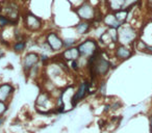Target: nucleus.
Segmentation results:
<instances>
[{
  "instance_id": "23",
  "label": "nucleus",
  "mask_w": 152,
  "mask_h": 133,
  "mask_svg": "<svg viewBox=\"0 0 152 133\" xmlns=\"http://www.w3.org/2000/svg\"><path fill=\"white\" fill-rule=\"evenodd\" d=\"M119 107H120V103H118V102H116L114 105H110L112 110H117V109H119Z\"/></svg>"
},
{
  "instance_id": "24",
  "label": "nucleus",
  "mask_w": 152,
  "mask_h": 133,
  "mask_svg": "<svg viewBox=\"0 0 152 133\" xmlns=\"http://www.w3.org/2000/svg\"><path fill=\"white\" fill-rule=\"evenodd\" d=\"M4 121H5L4 116H0V126H1V125H2L3 123H4Z\"/></svg>"
},
{
  "instance_id": "25",
  "label": "nucleus",
  "mask_w": 152,
  "mask_h": 133,
  "mask_svg": "<svg viewBox=\"0 0 152 133\" xmlns=\"http://www.w3.org/2000/svg\"><path fill=\"white\" fill-rule=\"evenodd\" d=\"M150 133H152V114L150 116Z\"/></svg>"
},
{
  "instance_id": "11",
  "label": "nucleus",
  "mask_w": 152,
  "mask_h": 133,
  "mask_svg": "<svg viewBox=\"0 0 152 133\" xmlns=\"http://www.w3.org/2000/svg\"><path fill=\"white\" fill-rule=\"evenodd\" d=\"M103 22L110 28H115V29H119V28L123 25V23H121L120 21L117 20V18L115 17L114 14H108V15H106L105 18L103 19Z\"/></svg>"
},
{
  "instance_id": "21",
  "label": "nucleus",
  "mask_w": 152,
  "mask_h": 133,
  "mask_svg": "<svg viewBox=\"0 0 152 133\" xmlns=\"http://www.w3.org/2000/svg\"><path fill=\"white\" fill-rule=\"evenodd\" d=\"M98 92H99V93L101 94L102 96L105 95V92H106V83L105 82H101V83H100Z\"/></svg>"
},
{
  "instance_id": "19",
  "label": "nucleus",
  "mask_w": 152,
  "mask_h": 133,
  "mask_svg": "<svg viewBox=\"0 0 152 133\" xmlns=\"http://www.w3.org/2000/svg\"><path fill=\"white\" fill-rule=\"evenodd\" d=\"M77 41L75 39H65L64 40V48H71V47H74V45L76 44Z\"/></svg>"
},
{
  "instance_id": "20",
  "label": "nucleus",
  "mask_w": 152,
  "mask_h": 133,
  "mask_svg": "<svg viewBox=\"0 0 152 133\" xmlns=\"http://www.w3.org/2000/svg\"><path fill=\"white\" fill-rule=\"evenodd\" d=\"M7 109H9V106H7V102L0 101V116H4V113L7 111Z\"/></svg>"
},
{
  "instance_id": "16",
  "label": "nucleus",
  "mask_w": 152,
  "mask_h": 133,
  "mask_svg": "<svg viewBox=\"0 0 152 133\" xmlns=\"http://www.w3.org/2000/svg\"><path fill=\"white\" fill-rule=\"evenodd\" d=\"M114 15H115V17L117 18V20H118V21H120L121 23H124V21L126 20L127 16H128V11L121 9H119V11L115 12Z\"/></svg>"
},
{
  "instance_id": "8",
  "label": "nucleus",
  "mask_w": 152,
  "mask_h": 133,
  "mask_svg": "<svg viewBox=\"0 0 152 133\" xmlns=\"http://www.w3.org/2000/svg\"><path fill=\"white\" fill-rule=\"evenodd\" d=\"M61 57L65 61H72V60H78L80 58V53L77 47H71L67 48L61 53Z\"/></svg>"
},
{
  "instance_id": "18",
  "label": "nucleus",
  "mask_w": 152,
  "mask_h": 133,
  "mask_svg": "<svg viewBox=\"0 0 152 133\" xmlns=\"http://www.w3.org/2000/svg\"><path fill=\"white\" fill-rule=\"evenodd\" d=\"M11 22H12V20L10 19L9 17H7V16H4V15H0V26L2 28L7 25H11Z\"/></svg>"
},
{
  "instance_id": "4",
  "label": "nucleus",
  "mask_w": 152,
  "mask_h": 133,
  "mask_svg": "<svg viewBox=\"0 0 152 133\" xmlns=\"http://www.w3.org/2000/svg\"><path fill=\"white\" fill-rule=\"evenodd\" d=\"M24 25L30 31H37L42 28V20L31 13L24 15Z\"/></svg>"
},
{
  "instance_id": "10",
  "label": "nucleus",
  "mask_w": 152,
  "mask_h": 133,
  "mask_svg": "<svg viewBox=\"0 0 152 133\" xmlns=\"http://www.w3.org/2000/svg\"><path fill=\"white\" fill-rule=\"evenodd\" d=\"M115 53H116V56L118 57L119 59H121V60L128 59L129 57H131V55H132V52H131L130 49H128L126 46H124V45H119V46H117Z\"/></svg>"
},
{
  "instance_id": "1",
  "label": "nucleus",
  "mask_w": 152,
  "mask_h": 133,
  "mask_svg": "<svg viewBox=\"0 0 152 133\" xmlns=\"http://www.w3.org/2000/svg\"><path fill=\"white\" fill-rule=\"evenodd\" d=\"M135 36H137V32H135L134 28L123 24L119 28L118 31V43H120V45L128 44V43H131L134 40Z\"/></svg>"
},
{
  "instance_id": "5",
  "label": "nucleus",
  "mask_w": 152,
  "mask_h": 133,
  "mask_svg": "<svg viewBox=\"0 0 152 133\" xmlns=\"http://www.w3.org/2000/svg\"><path fill=\"white\" fill-rule=\"evenodd\" d=\"M76 14L79 16V18L83 21H90L92 19H95V9L90 3H83L79 7L76 9Z\"/></svg>"
},
{
  "instance_id": "17",
  "label": "nucleus",
  "mask_w": 152,
  "mask_h": 133,
  "mask_svg": "<svg viewBox=\"0 0 152 133\" xmlns=\"http://www.w3.org/2000/svg\"><path fill=\"white\" fill-rule=\"evenodd\" d=\"M139 2V0H124V4H123V9H126L129 11L133 7H135V4Z\"/></svg>"
},
{
  "instance_id": "9",
  "label": "nucleus",
  "mask_w": 152,
  "mask_h": 133,
  "mask_svg": "<svg viewBox=\"0 0 152 133\" xmlns=\"http://www.w3.org/2000/svg\"><path fill=\"white\" fill-rule=\"evenodd\" d=\"M15 92L14 86L11 83H2L0 84V101L7 102Z\"/></svg>"
},
{
  "instance_id": "26",
  "label": "nucleus",
  "mask_w": 152,
  "mask_h": 133,
  "mask_svg": "<svg viewBox=\"0 0 152 133\" xmlns=\"http://www.w3.org/2000/svg\"><path fill=\"white\" fill-rule=\"evenodd\" d=\"M1 29H2V27H1V26H0V30H1Z\"/></svg>"
},
{
  "instance_id": "13",
  "label": "nucleus",
  "mask_w": 152,
  "mask_h": 133,
  "mask_svg": "<svg viewBox=\"0 0 152 133\" xmlns=\"http://www.w3.org/2000/svg\"><path fill=\"white\" fill-rule=\"evenodd\" d=\"M107 3H108V7L112 11L117 12L123 7L124 0H107Z\"/></svg>"
},
{
  "instance_id": "7",
  "label": "nucleus",
  "mask_w": 152,
  "mask_h": 133,
  "mask_svg": "<svg viewBox=\"0 0 152 133\" xmlns=\"http://www.w3.org/2000/svg\"><path fill=\"white\" fill-rule=\"evenodd\" d=\"M46 43L52 51H59L64 48V40L54 31H50L46 36Z\"/></svg>"
},
{
  "instance_id": "12",
  "label": "nucleus",
  "mask_w": 152,
  "mask_h": 133,
  "mask_svg": "<svg viewBox=\"0 0 152 133\" xmlns=\"http://www.w3.org/2000/svg\"><path fill=\"white\" fill-rule=\"evenodd\" d=\"M75 29L78 34H87L91 29V24L88 21H81L75 26Z\"/></svg>"
},
{
  "instance_id": "6",
  "label": "nucleus",
  "mask_w": 152,
  "mask_h": 133,
  "mask_svg": "<svg viewBox=\"0 0 152 133\" xmlns=\"http://www.w3.org/2000/svg\"><path fill=\"white\" fill-rule=\"evenodd\" d=\"M40 61V55L36 52H28L25 54L22 60V67H23L24 73H28L30 69L34 68V65H38Z\"/></svg>"
},
{
  "instance_id": "27",
  "label": "nucleus",
  "mask_w": 152,
  "mask_h": 133,
  "mask_svg": "<svg viewBox=\"0 0 152 133\" xmlns=\"http://www.w3.org/2000/svg\"><path fill=\"white\" fill-rule=\"evenodd\" d=\"M151 18H152V12H151Z\"/></svg>"
},
{
  "instance_id": "15",
  "label": "nucleus",
  "mask_w": 152,
  "mask_h": 133,
  "mask_svg": "<svg viewBox=\"0 0 152 133\" xmlns=\"http://www.w3.org/2000/svg\"><path fill=\"white\" fill-rule=\"evenodd\" d=\"M26 41H17L15 42V44L13 45V50L16 53H21L25 50L26 48Z\"/></svg>"
},
{
  "instance_id": "3",
  "label": "nucleus",
  "mask_w": 152,
  "mask_h": 133,
  "mask_svg": "<svg viewBox=\"0 0 152 133\" xmlns=\"http://www.w3.org/2000/svg\"><path fill=\"white\" fill-rule=\"evenodd\" d=\"M89 91H90V82L87 80L83 81V82L79 84L78 89H77V91L75 92V94H74L71 99L72 107H75L81 100L85 99L88 94H89Z\"/></svg>"
},
{
  "instance_id": "14",
  "label": "nucleus",
  "mask_w": 152,
  "mask_h": 133,
  "mask_svg": "<svg viewBox=\"0 0 152 133\" xmlns=\"http://www.w3.org/2000/svg\"><path fill=\"white\" fill-rule=\"evenodd\" d=\"M50 98H49L48 94L47 93H41L39 95V97L37 98V105H40V106H43V107H46V104L49 102Z\"/></svg>"
},
{
  "instance_id": "22",
  "label": "nucleus",
  "mask_w": 152,
  "mask_h": 133,
  "mask_svg": "<svg viewBox=\"0 0 152 133\" xmlns=\"http://www.w3.org/2000/svg\"><path fill=\"white\" fill-rule=\"evenodd\" d=\"M40 60L42 61V63H46L47 61H49V57L47 56L46 54H41V55H40Z\"/></svg>"
},
{
  "instance_id": "28",
  "label": "nucleus",
  "mask_w": 152,
  "mask_h": 133,
  "mask_svg": "<svg viewBox=\"0 0 152 133\" xmlns=\"http://www.w3.org/2000/svg\"><path fill=\"white\" fill-rule=\"evenodd\" d=\"M149 1H151V2H152V0H149Z\"/></svg>"
},
{
  "instance_id": "2",
  "label": "nucleus",
  "mask_w": 152,
  "mask_h": 133,
  "mask_svg": "<svg viewBox=\"0 0 152 133\" xmlns=\"http://www.w3.org/2000/svg\"><path fill=\"white\" fill-rule=\"evenodd\" d=\"M77 48H78L79 53H80V57L89 58V57L98 49V44L93 39H88V40L81 42L80 44L77 46Z\"/></svg>"
}]
</instances>
